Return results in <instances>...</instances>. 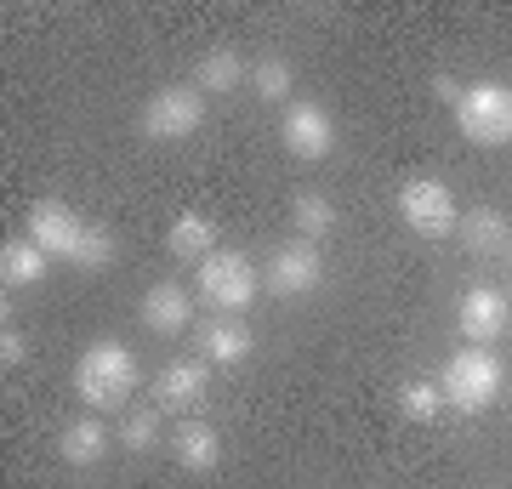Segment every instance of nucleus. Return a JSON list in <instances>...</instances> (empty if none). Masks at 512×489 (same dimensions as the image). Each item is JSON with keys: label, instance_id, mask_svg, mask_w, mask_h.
I'll return each instance as SVG.
<instances>
[{"label": "nucleus", "instance_id": "obj_13", "mask_svg": "<svg viewBox=\"0 0 512 489\" xmlns=\"http://www.w3.org/2000/svg\"><path fill=\"white\" fill-rule=\"evenodd\" d=\"M461 245H467V256H478V262H490V256L507 251V217L495 211V205H473V211H461Z\"/></svg>", "mask_w": 512, "mask_h": 489}, {"label": "nucleus", "instance_id": "obj_18", "mask_svg": "<svg viewBox=\"0 0 512 489\" xmlns=\"http://www.w3.org/2000/svg\"><path fill=\"white\" fill-rule=\"evenodd\" d=\"M57 455H63L69 467H97V461L109 455V427H103L97 416L69 421V427H63V438H57Z\"/></svg>", "mask_w": 512, "mask_h": 489}, {"label": "nucleus", "instance_id": "obj_17", "mask_svg": "<svg viewBox=\"0 0 512 489\" xmlns=\"http://www.w3.org/2000/svg\"><path fill=\"white\" fill-rule=\"evenodd\" d=\"M165 245H171L177 262H205V256H217V222L200 217V211H183V217L171 222Z\"/></svg>", "mask_w": 512, "mask_h": 489}, {"label": "nucleus", "instance_id": "obj_3", "mask_svg": "<svg viewBox=\"0 0 512 489\" xmlns=\"http://www.w3.org/2000/svg\"><path fill=\"white\" fill-rule=\"evenodd\" d=\"M501 387H507V364L495 359L490 347H461L450 353L439 370V393L450 410L461 416H484L495 399H501Z\"/></svg>", "mask_w": 512, "mask_h": 489}, {"label": "nucleus", "instance_id": "obj_26", "mask_svg": "<svg viewBox=\"0 0 512 489\" xmlns=\"http://www.w3.org/2000/svg\"><path fill=\"white\" fill-rule=\"evenodd\" d=\"M501 256H507V262H512V234H507V251H501Z\"/></svg>", "mask_w": 512, "mask_h": 489}, {"label": "nucleus", "instance_id": "obj_6", "mask_svg": "<svg viewBox=\"0 0 512 489\" xmlns=\"http://www.w3.org/2000/svg\"><path fill=\"white\" fill-rule=\"evenodd\" d=\"M137 126H143V137H154V143H183V137H194V131L205 126V91L200 86L154 91L143 103V114H137Z\"/></svg>", "mask_w": 512, "mask_h": 489}, {"label": "nucleus", "instance_id": "obj_8", "mask_svg": "<svg viewBox=\"0 0 512 489\" xmlns=\"http://www.w3.org/2000/svg\"><path fill=\"white\" fill-rule=\"evenodd\" d=\"M319 279H325L319 245H313V239H291V245H279V251L268 256V279H262V285L274 290V296H308V290H319Z\"/></svg>", "mask_w": 512, "mask_h": 489}, {"label": "nucleus", "instance_id": "obj_20", "mask_svg": "<svg viewBox=\"0 0 512 489\" xmlns=\"http://www.w3.org/2000/svg\"><path fill=\"white\" fill-rule=\"evenodd\" d=\"M291 217H296V234H302V239H313V245H319V239H325L330 228H336V205H330L325 194H296Z\"/></svg>", "mask_w": 512, "mask_h": 489}, {"label": "nucleus", "instance_id": "obj_16", "mask_svg": "<svg viewBox=\"0 0 512 489\" xmlns=\"http://www.w3.org/2000/svg\"><path fill=\"white\" fill-rule=\"evenodd\" d=\"M46 268H52V256L40 251L35 239H6V245H0V285H6V290L40 285Z\"/></svg>", "mask_w": 512, "mask_h": 489}, {"label": "nucleus", "instance_id": "obj_7", "mask_svg": "<svg viewBox=\"0 0 512 489\" xmlns=\"http://www.w3.org/2000/svg\"><path fill=\"white\" fill-rule=\"evenodd\" d=\"M399 217L410 234L421 239H444V234H456L461 228V211H456V194L444 188V182L433 177H410L399 188Z\"/></svg>", "mask_w": 512, "mask_h": 489}, {"label": "nucleus", "instance_id": "obj_19", "mask_svg": "<svg viewBox=\"0 0 512 489\" xmlns=\"http://www.w3.org/2000/svg\"><path fill=\"white\" fill-rule=\"evenodd\" d=\"M239 80H251V63L239 52H228V46H217V52H205L194 63V86L200 91H234Z\"/></svg>", "mask_w": 512, "mask_h": 489}, {"label": "nucleus", "instance_id": "obj_5", "mask_svg": "<svg viewBox=\"0 0 512 489\" xmlns=\"http://www.w3.org/2000/svg\"><path fill=\"white\" fill-rule=\"evenodd\" d=\"M194 285H200V302H211L217 313H234V319H239V313L256 302L262 279H256V268L239 251H217V256H205V262H200Z\"/></svg>", "mask_w": 512, "mask_h": 489}, {"label": "nucleus", "instance_id": "obj_9", "mask_svg": "<svg viewBox=\"0 0 512 489\" xmlns=\"http://www.w3.org/2000/svg\"><path fill=\"white\" fill-rule=\"evenodd\" d=\"M456 325L467 336V347H490L501 330L512 325V302L495 285H467L456 302Z\"/></svg>", "mask_w": 512, "mask_h": 489}, {"label": "nucleus", "instance_id": "obj_23", "mask_svg": "<svg viewBox=\"0 0 512 489\" xmlns=\"http://www.w3.org/2000/svg\"><path fill=\"white\" fill-rule=\"evenodd\" d=\"M120 444H126V450H154V444H160V410H126Z\"/></svg>", "mask_w": 512, "mask_h": 489}, {"label": "nucleus", "instance_id": "obj_11", "mask_svg": "<svg viewBox=\"0 0 512 489\" xmlns=\"http://www.w3.org/2000/svg\"><path fill=\"white\" fill-rule=\"evenodd\" d=\"M279 137H285V154H296V160H325L336 148V126H330V114L319 103H291Z\"/></svg>", "mask_w": 512, "mask_h": 489}, {"label": "nucleus", "instance_id": "obj_1", "mask_svg": "<svg viewBox=\"0 0 512 489\" xmlns=\"http://www.w3.org/2000/svg\"><path fill=\"white\" fill-rule=\"evenodd\" d=\"M29 239L46 256H57V262H74L80 273L114 268V251H120L109 228H86V222L74 217V205H63V200H40L29 211Z\"/></svg>", "mask_w": 512, "mask_h": 489}, {"label": "nucleus", "instance_id": "obj_2", "mask_svg": "<svg viewBox=\"0 0 512 489\" xmlns=\"http://www.w3.org/2000/svg\"><path fill=\"white\" fill-rule=\"evenodd\" d=\"M137 381H143V370H137V353L126 342H92L74 364V393L92 410H126Z\"/></svg>", "mask_w": 512, "mask_h": 489}, {"label": "nucleus", "instance_id": "obj_21", "mask_svg": "<svg viewBox=\"0 0 512 489\" xmlns=\"http://www.w3.org/2000/svg\"><path fill=\"white\" fill-rule=\"evenodd\" d=\"M291 63L285 57H262V63H251V91L262 97V103H285L291 97Z\"/></svg>", "mask_w": 512, "mask_h": 489}, {"label": "nucleus", "instance_id": "obj_15", "mask_svg": "<svg viewBox=\"0 0 512 489\" xmlns=\"http://www.w3.org/2000/svg\"><path fill=\"white\" fill-rule=\"evenodd\" d=\"M171 455H177L183 472H211L222 461V433L211 427V421H183L177 438H171Z\"/></svg>", "mask_w": 512, "mask_h": 489}, {"label": "nucleus", "instance_id": "obj_22", "mask_svg": "<svg viewBox=\"0 0 512 489\" xmlns=\"http://www.w3.org/2000/svg\"><path fill=\"white\" fill-rule=\"evenodd\" d=\"M399 410L410 421H433L444 410V393H439V381H404L399 387Z\"/></svg>", "mask_w": 512, "mask_h": 489}, {"label": "nucleus", "instance_id": "obj_4", "mask_svg": "<svg viewBox=\"0 0 512 489\" xmlns=\"http://www.w3.org/2000/svg\"><path fill=\"white\" fill-rule=\"evenodd\" d=\"M456 126L478 148H507L512 143V86L501 80H478L456 97Z\"/></svg>", "mask_w": 512, "mask_h": 489}, {"label": "nucleus", "instance_id": "obj_14", "mask_svg": "<svg viewBox=\"0 0 512 489\" xmlns=\"http://www.w3.org/2000/svg\"><path fill=\"white\" fill-rule=\"evenodd\" d=\"M200 347H205V359H211V364H239V359H251L256 336H251V325H245V319L217 313V319L200 330Z\"/></svg>", "mask_w": 512, "mask_h": 489}, {"label": "nucleus", "instance_id": "obj_12", "mask_svg": "<svg viewBox=\"0 0 512 489\" xmlns=\"http://www.w3.org/2000/svg\"><path fill=\"white\" fill-rule=\"evenodd\" d=\"M143 325L154 336H183L194 325V296H188L177 279H160V285H148L143 296Z\"/></svg>", "mask_w": 512, "mask_h": 489}, {"label": "nucleus", "instance_id": "obj_10", "mask_svg": "<svg viewBox=\"0 0 512 489\" xmlns=\"http://www.w3.org/2000/svg\"><path fill=\"white\" fill-rule=\"evenodd\" d=\"M205 393H211V364H200V359H171L154 376V399L171 416H194L205 404Z\"/></svg>", "mask_w": 512, "mask_h": 489}, {"label": "nucleus", "instance_id": "obj_24", "mask_svg": "<svg viewBox=\"0 0 512 489\" xmlns=\"http://www.w3.org/2000/svg\"><path fill=\"white\" fill-rule=\"evenodd\" d=\"M23 353H29V342H23V330H18V325H6V330H0V364L12 370V364H23Z\"/></svg>", "mask_w": 512, "mask_h": 489}, {"label": "nucleus", "instance_id": "obj_25", "mask_svg": "<svg viewBox=\"0 0 512 489\" xmlns=\"http://www.w3.org/2000/svg\"><path fill=\"white\" fill-rule=\"evenodd\" d=\"M433 91H439L444 103H450V109H456V97H461V86H456V80H450V74H439V80H433Z\"/></svg>", "mask_w": 512, "mask_h": 489}]
</instances>
